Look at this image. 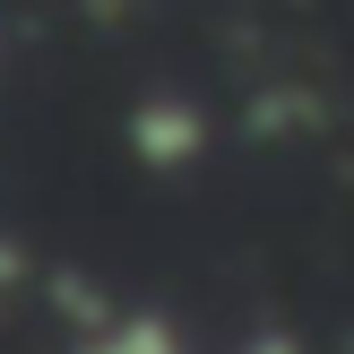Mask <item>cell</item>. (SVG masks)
I'll return each instance as SVG.
<instances>
[{
	"instance_id": "obj_1",
	"label": "cell",
	"mask_w": 354,
	"mask_h": 354,
	"mask_svg": "<svg viewBox=\"0 0 354 354\" xmlns=\"http://www.w3.org/2000/svg\"><path fill=\"white\" fill-rule=\"evenodd\" d=\"M78 354H182V337H173L165 311H113L78 337Z\"/></svg>"
},
{
	"instance_id": "obj_2",
	"label": "cell",
	"mask_w": 354,
	"mask_h": 354,
	"mask_svg": "<svg viewBox=\"0 0 354 354\" xmlns=\"http://www.w3.org/2000/svg\"><path fill=\"white\" fill-rule=\"evenodd\" d=\"M138 138H147V165H182V156L199 147V121L173 113V104H156V113L138 121Z\"/></svg>"
},
{
	"instance_id": "obj_3",
	"label": "cell",
	"mask_w": 354,
	"mask_h": 354,
	"mask_svg": "<svg viewBox=\"0 0 354 354\" xmlns=\"http://www.w3.org/2000/svg\"><path fill=\"white\" fill-rule=\"evenodd\" d=\"M242 354H294V337H259V346H242Z\"/></svg>"
},
{
	"instance_id": "obj_4",
	"label": "cell",
	"mask_w": 354,
	"mask_h": 354,
	"mask_svg": "<svg viewBox=\"0 0 354 354\" xmlns=\"http://www.w3.org/2000/svg\"><path fill=\"white\" fill-rule=\"evenodd\" d=\"M9 277H17V251H9V242H0V286H9Z\"/></svg>"
}]
</instances>
